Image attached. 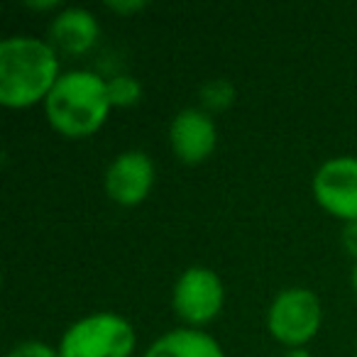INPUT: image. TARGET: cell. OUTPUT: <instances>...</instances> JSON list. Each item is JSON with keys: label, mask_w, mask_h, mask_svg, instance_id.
<instances>
[{"label": "cell", "mask_w": 357, "mask_h": 357, "mask_svg": "<svg viewBox=\"0 0 357 357\" xmlns=\"http://www.w3.org/2000/svg\"><path fill=\"white\" fill-rule=\"evenodd\" d=\"M142 357H225V350L201 328H174L149 342Z\"/></svg>", "instance_id": "10"}, {"label": "cell", "mask_w": 357, "mask_h": 357, "mask_svg": "<svg viewBox=\"0 0 357 357\" xmlns=\"http://www.w3.org/2000/svg\"><path fill=\"white\" fill-rule=\"evenodd\" d=\"M169 147L181 164H204L218 147V125L201 108L178 110L169 123Z\"/></svg>", "instance_id": "8"}, {"label": "cell", "mask_w": 357, "mask_h": 357, "mask_svg": "<svg viewBox=\"0 0 357 357\" xmlns=\"http://www.w3.org/2000/svg\"><path fill=\"white\" fill-rule=\"evenodd\" d=\"M6 357H61L59 347H52L42 340H22L8 350Z\"/></svg>", "instance_id": "13"}, {"label": "cell", "mask_w": 357, "mask_h": 357, "mask_svg": "<svg viewBox=\"0 0 357 357\" xmlns=\"http://www.w3.org/2000/svg\"><path fill=\"white\" fill-rule=\"evenodd\" d=\"M100 40V22L86 8H61L50 22V45L71 56L89 54Z\"/></svg>", "instance_id": "9"}, {"label": "cell", "mask_w": 357, "mask_h": 357, "mask_svg": "<svg viewBox=\"0 0 357 357\" xmlns=\"http://www.w3.org/2000/svg\"><path fill=\"white\" fill-rule=\"evenodd\" d=\"M113 103L108 81L89 69L64 71L45 100L47 123L66 139H84L96 135L108 120Z\"/></svg>", "instance_id": "2"}, {"label": "cell", "mask_w": 357, "mask_h": 357, "mask_svg": "<svg viewBox=\"0 0 357 357\" xmlns=\"http://www.w3.org/2000/svg\"><path fill=\"white\" fill-rule=\"evenodd\" d=\"M279 357H313L306 347H291V350H284Z\"/></svg>", "instance_id": "17"}, {"label": "cell", "mask_w": 357, "mask_h": 357, "mask_svg": "<svg viewBox=\"0 0 357 357\" xmlns=\"http://www.w3.org/2000/svg\"><path fill=\"white\" fill-rule=\"evenodd\" d=\"M105 8H108L110 13H115V15H120V17H130V15H139L142 10H147V3L144 0H118V3H105Z\"/></svg>", "instance_id": "14"}, {"label": "cell", "mask_w": 357, "mask_h": 357, "mask_svg": "<svg viewBox=\"0 0 357 357\" xmlns=\"http://www.w3.org/2000/svg\"><path fill=\"white\" fill-rule=\"evenodd\" d=\"M323 323V303L308 287H287L267 308V333L284 345L306 347L318 335Z\"/></svg>", "instance_id": "4"}, {"label": "cell", "mask_w": 357, "mask_h": 357, "mask_svg": "<svg viewBox=\"0 0 357 357\" xmlns=\"http://www.w3.org/2000/svg\"><path fill=\"white\" fill-rule=\"evenodd\" d=\"M157 181V169L147 152L125 149L108 164L103 176L105 194L113 204L123 208H135L144 204Z\"/></svg>", "instance_id": "7"}, {"label": "cell", "mask_w": 357, "mask_h": 357, "mask_svg": "<svg viewBox=\"0 0 357 357\" xmlns=\"http://www.w3.org/2000/svg\"><path fill=\"white\" fill-rule=\"evenodd\" d=\"M199 98H201V110H206L208 115H215V113L228 110L230 105L235 103L238 89H235V84L228 79H211L201 86Z\"/></svg>", "instance_id": "11"}, {"label": "cell", "mask_w": 357, "mask_h": 357, "mask_svg": "<svg viewBox=\"0 0 357 357\" xmlns=\"http://www.w3.org/2000/svg\"><path fill=\"white\" fill-rule=\"evenodd\" d=\"M25 8H30V10H35V13H54V15H56V13H59L64 6H61L59 0H47V3H35V0H27Z\"/></svg>", "instance_id": "16"}, {"label": "cell", "mask_w": 357, "mask_h": 357, "mask_svg": "<svg viewBox=\"0 0 357 357\" xmlns=\"http://www.w3.org/2000/svg\"><path fill=\"white\" fill-rule=\"evenodd\" d=\"M225 306V287L215 269L194 264L178 274L172 289V308L186 328H201L213 323Z\"/></svg>", "instance_id": "5"}, {"label": "cell", "mask_w": 357, "mask_h": 357, "mask_svg": "<svg viewBox=\"0 0 357 357\" xmlns=\"http://www.w3.org/2000/svg\"><path fill=\"white\" fill-rule=\"evenodd\" d=\"M350 284H352V291H355L357 296V262L352 264V274H350Z\"/></svg>", "instance_id": "18"}, {"label": "cell", "mask_w": 357, "mask_h": 357, "mask_svg": "<svg viewBox=\"0 0 357 357\" xmlns=\"http://www.w3.org/2000/svg\"><path fill=\"white\" fill-rule=\"evenodd\" d=\"M342 248H345V252L352 257V262H357V220H352V223H342Z\"/></svg>", "instance_id": "15"}, {"label": "cell", "mask_w": 357, "mask_h": 357, "mask_svg": "<svg viewBox=\"0 0 357 357\" xmlns=\"http://www.w3.org/2000/svg\"><path fill=\"white\" fill-rule=\"evenodd\" d=\"M311 191L316 204L328 215L352 223L357 220V157H331L313 174Z\"/></svg>", "instance_id": "6"}, {"label": "cell", "mask_w": 357, "mask_h": 357, "mask_svg": "<svg viewBox=\"0 0 357 357\" xmlns=\"http://www.w3.org/2000/svg\"><path fill=\"white\" fill-rule=\"evenodd\" d=\"M135 326L115 311H98L74 321L59 340L61 357H132Z\"/></svg>", "instance_id": "3"}, {"label": "cell", "mask_w": 357, "mask_h": 357, "mask_svg": "<svg viewBox=\"0 0 357 357\" xmlns=\"http://www.w3.org/2000/svg\"><path fill=\"white\" fill-rule=\"evenodd\" d=\"M61 79L59 52L50 40L13 35L0 42V105L25 110L45 103Z\"/></svg>", "instance_id": "1"}, {"label": "cell", "mask_w": 357, "mask_h": 357, "mask_svg": "<svg viewBox=\"0 0 357 357\" xmlns=\"http://www.w3.org/2000/svg\"><path fill=\"white\" fill-rule=\"evenodd\" d=\"M108 96L113 108H132L142 100V84L130 74H115L108 79Z\"/></svg>", "instance_id": "12"}]
</instances>
